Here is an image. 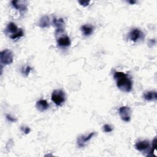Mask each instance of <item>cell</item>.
<instances>
[{
    "mask_svg": "<svg viewBox=\"0 0 157 157\" xmlns=\"http://www.w3.org/2000/svg\"><path fill=\"white\" fill-rule=\"evenodd\" d=\"M143 33L138 28L132 29L129 34L130 39L133 42H137L139 39L142 37Z\"/></svg>",
    "mask_w": 157,
    "mask_h": 157,
    "instance_id": "52a82bcc",
    "label": "cell"
},
{
    "mask_svg": "<svg viewBox=\"0 0 157 157\" xmlns=\"http://www.w3.org/2000/svg\"><path fill=\"white\" fill-rule=\"evenodd\" d=\"M50 25V20L48 16L45 15L40 18L39 22V26L40 28H47V27L49 26Z\"/></svg>",
    "mask_w": 157,
    "mask_h": 157,
    "instance_id": "4fadbf2b",
    "label": "cell"
},
{
    "mask_svg": "<svg viewBox=\"0 0 157 157\" xmlns=\"http://www.w3.org/2000/svg\"><path fill=\"white\" fill-rule=\"evenodd\" d=\"M23 36H24V32H23V29H19L18 31L16 33H15V34H13L10 36V37L12 39L14 40V39H16L20 38V37H23Z\"/></svg>",
    "mask_w": 157,
    "mask_h": 157,
    "instance_id": "2e32d148",
    "label": "cell"
},
{
    "mask_svg": "<svg viewBox=\"0 0 157 157\" xmlns=\"http://www.w3.org/2000/svg\"><path fill=\"white\" fill-rule=\"evenodd\" d=\"M143 97L145 100L148 101H153L157 99V93L155 91H145L143 94Z\"/></svg>",
    "mask_w": 157,
    "mask_h": 157,
    "instance_id": "9c48e42d",
    "label": "cell"
},
{
    "mask_svg": "<svg viewBox=\"0 0 157 157\" xmlns=\"http://www.w3.org/2000/svg\"><path fill=\"white\" fill-rule=\"evenodd\" d=\"M150 147V144L148 140H139L135 144V148L139 151H144L147 149L149 148Z\"/></svg>",
    "mask_w": 157,
    "mask_h": 157,
    "instance_id": "ba28073f",
    "label": "cell"
},
{
    "mask_svg": "<svg viewBox=\"0 0 157 157\" xmlns=\"http://www.w3.org/2000/svg\"><path fill=\"white\" fill-rule=\"evenodd\" d=\"M90 1H78V3L82 6H87L89 5Z\"/></svg>",
    "mask_w": 157,
    "mask_h": 157,
    "instance_id": "7402d4cb",
    "label": "cell"
},
{
    "mask_svg": "<svg viewBox=\"0 0 157 157\" xmlns=\"http://www.w3.org/2000/svg\"><path fill=\"white\" fill-rule=\"evenodd\" d=\"M51 99L56 105H61L65 102L66 94L62 90H55L52 93Z\"/></svg>",
    "mask_w": 157,
    "mask_h": 157,
    "instance_id": "7a4b0ae2",
    "label": "cell"
},
{
    "mask_svg": "<svg viewBox=\"0 0 157 157\" xmlns=\"http://www.w3.org/2000/svg\"><path fill=\"white\" fill-rule=\"evenodd\" d=\"M49 107L48 103L46 100L40 99L36 102V107L40 112H44L48 109Z\"/></svg>",
    "mask_w": 157,
    "mask_h": 157,
    "instance_id": "30bf717a",
    "label": "cell"
},
{
    "mask_svg": "<svg viewBox=\"0 0 157 157\" xmlns=\"http://www.w3.org/2000/svg\"><path fill=\"white\" fill-rule=\"evenodd\" d=\"M103 128H104V132H110L113 131V128L110 126V125H109L108 124H104Z\"/></svg>",
    "mask_w": 157,
    "mask_h": 157,
    "instance_id": "d6986e66",
    "label": "cell"
},
{
    "mask_svg": "<svg viewBox=\"0 0 157 157\" xmlns=\"http://www.w3.org/2000/svg\"><path fill=\"white\" fill-rule=\"evenodd\" d=\"M6 118L9 121H10V122H15L16 121H17V119L16 118H15L14 117H12L10 115H9V114H7L6 115Z\"/></svg>",
    "mask_w": 157,
    "mask_h": 157,
    "instance_id": "44dd1931",
    "label": "cell"
},
{
    "mask_svg": "<svg viewBox=\"0 0 157 157\" xmlns=\"http://www.w3.org/2000/svg\"><path fill=\"white\" fill-rule=\"evenodd\" d=\"M113 78L119 90L127 93L132 90V82L127 74L123 72L115 71L113 74Z\"/></svg>",
    "mask_w": 157,
    "mask_h": 157,
    "instance_id": "6da1fadb",
    "label": "cell"
},
{
    "mask_svg": "<svg viewBox=\"0 0 157 157\" xmlns=\"http://www.w3.org/2000/svg\"><path fill=\"white\" fill-rule=\"evenodd\" d=\"M95 134H96L95 132H92L86 136L81 135V136H78L77 138V147L79 148L84 147L86 145V144H87V142L94 137Z\"/></svg>",
    "mask_w": 157,
    "mask_h": 157,
    "instance_id": "5b68a950",
    "label": "cell"
},
{
    "mask_svg": "<svg viewBox=\"0 0 157 157\" xmlns=\"http://www.w3.org/2000/svg\"><path fill=\"white\" fill-rule=\"evenodd\" d=\"M13 53L9 49H5L1 52L0 60L1 65H9L13 62Z\"/></svg>",
    "mask_w": 157,
    "mask_h": 157,
    "instance_id": "3957f363",
    "label": "cell"
},
{
    "mask_svg": "<svg viewBox=\"0 0 157 157\" xmlns=\"http://www.w3.org/2000/svg\"><path fill=\"white\" fill-rule=\"evenodd\" d=\"M21 130L23 132H24L25 134H26L29 133L31 131V129L28 126H21Z\"/></svg>",
    "mask_w": 157,
    "mask_h": 157,
    "instance_id": "ffe728a7",
    "label": "cell"
},
{
    "mask_svg": "<svg viewBox=\"0 0 157 157\" xmlns=\"http://www.w3.org/2000/svg\"><path fill=\"white\" fill-rule=\"evenodd\" d=\"M53 25L57 28L56 29H63L64 26V21L63 18H53Z\"/></svg>",
    "mask_w": 157,
    "mask_h": 157,
    "instance_id": "9a60e30c",
    "label": "cell"
},
{
    "mask_svg": "<svg viewBox=\"0 0 157 157\" xmlns=\"http://www.w3.org/2000/svg\"><path fill=\"white\" fill-rule=\"evenodd\" d=\"M119 115L121 119L125 121L128 122L131 120V109L128 106H121L118 109Z\"/></svg>",
    "mask_w": 157,
    "mask_h": 157,
    "instance_id": "277c9868",
    "label": "cell"
},
{
    "mask_svg": "<svg viewBox=\"0 0 157 157\" xmlns=\"http://www.w3.org/2000/svg\"><path fill=\"white\" fill-rule=\"evenodd\" d=\"M12 6L17 10L20 12H25L27 10L28 2L26 1H12Z\"/></svg>",
    "mask_w": 157,
    "mask_h": 157,
    "instance_id": "8992f818",
    "label": "cell"
},
{
    "mask_svg": "<svg viewBox=\"0 0 157 157\" xmlns=\"http://www.w3.org/2000/svg\"><path fill=\"white\" fill-rule=\"evenodd\" d=\"M18 29H18L17 25L14 23L10 22L7 25V27L6 28L5 33L6 34H10L11 35H12V34L16 33L18 31Z\"/></svg>",
    "mask_w": 157,
    "mask_h": 157,
    "instance_id": "7c38bea8",
    "label": "cell"
},
{
    "mask_svg": "<svg viewBox=\"0 0 157 157\" xmlns=\"http://www.w3.org/2000/svg\"><path fill=\"white\" fill-rule=\"evenodd\" d=\"M31 70H32V68H31V67L27 66H26V67L22 68L21 72H22L23 74H24L25 75H28L30 73V72H31Z\"/></svg>",
    "mask_w": 157,
    "mask_h": 157,
    "instance_id": "e0dca14e",
    "label": "cell"
},
{
    "mask_svg": "<svg viewBox=\"0 0 157 157\" xmlns=\"http://www.w3.org/2000/svg\"><path fill=\"white\" fill-rule=\"evenodd\" d=\"M81 31L84 36H88L93 33V27L90 25H84L81 26Z\"/></svg>",
    "mask_w": 157,
    "mask_h": 157,
    "instance_id": "5bb4252c",
    "label": "cell"
},
{
    "mask_svg": "<svg viewBox=\"0 0 157 157\" xmlns=\"http://www.w3.org/2000/svg\"><path fill=\"white\" fill-rule=\"evenodd\" d=\"M57 43L61 47H69L71 45L70 38L67 36H62L57 39Z\"/></svg>",
    "mask_w": 157,
    "mask_h": 157,
    "instance_id": "8fae6325",
    "label": "cell"
},
{
    "mask_svg": "<svg viewBox=\"0 0 157 157\" xmlns=\"http://www.w3.org/2000/svg\"><path fill=\"white\" fill-rule=\"evenodd\" d=\"M156 142H157L156 138H155V139H153V142H152V148H151V150H150V152H149V154H150V155H151L153 153L154 151H155V150H156Z\"/></svg>",
    "mask_w": 157,
    "mask_h": 157,
    "instance_id": "ac0fdd59",
    "label": "cell"
},
{
    "mask_svg": "<svg viewBox=\"0 0 157 157\" xmlns=\"http://www.w3.org/2000/svg\"><path fill=\"white\" fill-rule=\"evenodd\" d=\"M128 2H129V4H134L136 2V1H132V0H130V1H128Z\"/></svg>",
    "mask_w": 157,
    "mask_h": 157,
    "instance_id": "603a6c76",
    "label": "cell"
}]
</instances>
